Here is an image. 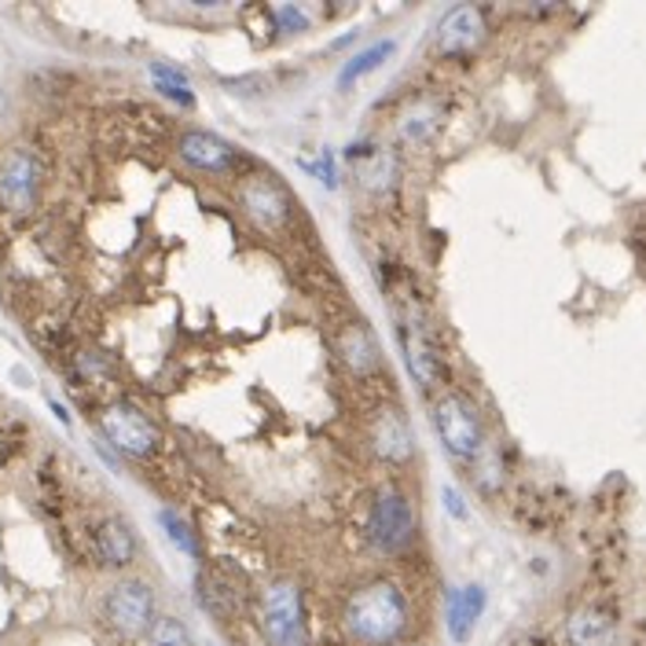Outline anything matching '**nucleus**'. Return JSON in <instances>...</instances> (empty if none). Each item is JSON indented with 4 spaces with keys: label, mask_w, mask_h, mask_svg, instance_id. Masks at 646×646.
Wrapping results in <instances>:
<instances>
[{
    "label": "nucleus",
    "mask_w": 646,
    "mask_h": 646,
    "mask_svg": "<svg viewBox=\"0 0 646 646\" xmlns=\"http://www.w3.org/2000/svg\"><path fill=\"white\" fill-rule=\"evenodd\" d=\"M342 624L360 646H393L408 629V599L401 584H360L342 606Z\"/></svg>",
    "instance_id": "obj_1"
},
{
    "label": "nucleus",
    "mask_w": 646,
    "mask_h": 646,
    "mask_svg": "<svg viewBox=\"0 0 646 646\" xmlns=\"http://www.w3.org/2000/svg\"><path fill=\"white\" fill-rule=\"evenodd\" d=\"M433 430H438L441 445L452 459L459 463H478L485 456L489 433H485V419H481L478 404L459 390H448L433 401Z\"/></svg>",
    "instance_id": "obj_2"
},
{
    "label": "nucleus",
    "mask_w": 646,
    "mask_h": 646,
    "mask_svg": "<svg viewBox=\"0 0 646 646\" xmlns=\"http://www.w3.org/2000/svg\"><path fill=\"white\" fill-rule=\"evenodd\" d=\"M419 536V515L401 485L375 489L368 504V540L382 555H404Z\"/></svg>",
    "instance_id": "obj_3"
},
{
    "label": "nucleus",
    "mask_w": 646,
    "mask_h": 646,
    "mask_svg": "<svg viewBox=\"0 0 646 646\" xmlns=\"http://www.w3.org/2000/svg\"><path fill=\"white\" fill-rule=\"evenodd\" d=\"M257 629L268 646H308V621L302 592L287 581L265 587L257 603Z\"/></svg>",
    "instance_id": "obj_4"
},
{
    "label": "nucleus",
    "mask_w": 646,
    "mask_h": 646,
    "mask_svg": "<svg viewBox=\"0 0 646 646\" xmlns=\"http://www.w3.org/2000/svg\"><path fill=\"white\" fill-rule=\"evenodd\" d=\"M397 342L404 353V368H408L411 382L419 390H433L441 385V353L433 342L430 320L419 305H401L397 308Z\"/></svg>",
    "instance_id": "obj_5"
},
{
    "label": "nucleus",
    "mask_w": 646,
    "mask_h": 646,
    "mask_svg": "<svg viewBox=\"0 0 646 646\" xmlns=\"http://www.w3.org/2000/svg\"><path fill=\"white\" fill-rule=\"evenodd\" d=\"M239 206L268 236H283L294 220V199L273 173H246L239 185Z\"/></svg>",
    "instance_id": "obj_6"
},
{
    "label": "nucleus",
    "mask_w": 646,
    "mask_h": 646,
    "mask_svg": "<svg viewBox=\"0 0 646 646\" xmlns=\"http://www.w3.org/2000/svg\"><path fill=\"white\" fill-rule=\"evenodd\" d=\"M100 430L103 438H107V445L118 448L122 456L129 459H151L162 445V433L148 419V411H140L137 404L129 401L107 404V408L100 411Z\"/></svg>",
    "instance_id": "obj_7"
},
{
    "label": "nucleus",
    "mask_w": 646,
    "mask_h": 646,
    "mask_svg": "<svg viewBox=\"0 0 646 646\" xmlns=\"http://www.w3.org/2000/svg\"><path fill=\"white\" fill-rule=\"evenodd\" d=\"M45 188V162L26 143H18L0 159V206L12 214H34Z\"/></svg>",
    "instance_id": "obj_8"
},
{
    "label": "nucleus",
    "mask_w": 646,
    "mask_h": 646,
    "mask_svg": "<svg viewBox=\"0 0 646 646\" xmlns=\"http://www.w3.org/2000/svg\"><path fill=\"white\" fill-rule=\"evenodd\" d=\"M103 617L107 624L125 639H140V635L151 632V624L159 621L154 617V592L148 581H118L107 592V603H103Z\"/></svg>",
    "instance_id": "obj_9"
},
{
    "label": "nucleus",
    "mask_w": 646,
    "mask_h": 646,
    "mask_svg": "<svg viewBox=\"0 0 646 646\" xmlns=\"http://www.w3.org/2000/svg\"><path fill=\"white\" fill-rule=\"evenodd\" d=\"M177 154L185 159L188 169L206 173V177H228L239 166V148L210 129H188L177 140Z\"/></svg>",
    "instance_id": "obj_10"
},
{
    "label": "nucleus",
    "mask_w": 646,
    "mask_h": 646,
    "mask_svg": "<svg viewBox=\"0 0 646 646\" xmlns=\"http://www.w3.org/2000/svg\"><path fill=\"white\" fill-rule=\"evenodd\" d=\"M485 34H489L485 12L474 4H459L438 23L433 48H438V55H445V60H463V55L478 52V45L485 41Z\"/></svg>",
    "instance_id": "obj_11"
},
{
    "label": "nucleus",
    "mask_w": 646,
    "mask_h": 646,
    "mask_svg": "<svg viewBox=\"0 0 646 646\" xmlns=\"http://www.w3.org/2000/svg\"><path fill=\"white\" fill-rule=\"evenodd\" d=\"M368 445L371 456L385 467H408L411 456H416V433H411L408 419L401 416V408H382L371 419Z\"/></svg>",
    "instance_id": "obj_12"
},
{
    "label": "nucleus",
    "mask_w": 646,
    "mask_h": 646,
    "mask_svg": "<svg viewBox=\"0 0 646 646\" xmlns=\"http://www.w3.org/2000/svg\"><path fill=\"white\" fill-rule=\"evenodd\" d=\"M334 350H339V360L342 368L356 375V379H368L382 368V350H379V339H375V331L368 324L360 320H350L339 327V339H334Z\"/></svg>",
    "instance_id": "obj_13"
},
{
    "label": "nucleus",
    "mask_w": 646,
    "mask_h": 646,
    "mask_svg": "<svg viewBox=\"0 0 646 646\" xmlns=\"http://www.w3.org/2000/svg\"><path fill=\"white\" fill-rule=\"evenodd\" d=\"M441 122H445V107H441L438 100H430V96H419V100H411L408 107L397 114V140L408 143V148H430L433 137H438Z\"/></svg>",
    "instance_id": "obj_14"
},
{
    "label": "nucleus",
    "mask_w": 646,
    "mask_h": 646,
    "mask_svg": "<svg viewBox=\"0 0 646 646\" xmlns=\"http://www.w3.org/2000/svg\"><path fill=\"white\" fill-rule=\"evenodd\" d=\"M485 606H489V592L481 584H463V587H456V592L448 595L445 624H448L452 643H467L470 635H474L481 613H485Z\"/></svg>",
    "instance_id": "obj_15"
},
{
    "label": "nucleus",
    "mask_w": 646,
    "mask_h": 646,
    "mask_svg": "<svg viewBox=\"0 0 646 646\" xmlns=\"http://www.w3.org/2000/svg\"><path fill=\"white\" fill-rule=\"evenodd\" d=\"M566 639L570 646H617V621L603 606H581L566 621Z\"/></svg>",
    "instance_id": "obj_16"
},
{
    "label": "nucleus",
    "mask_w": 646,
    "mask_h": 646,
    "mask_svg": "<svg viewBox=\"0 0 646 646\" xmlns=\"http://www.w3.org/2000/svg\"><path fill=\"white\" fill-rule=\"evenodd\" d=\"M92 552L103 566L118 570V566H129L137 558V536H132V529L122 518H103L92 529Z\"/></svg>",
    "instance_id": "obj_17"
},
{
    "label": "nucleus",
    "mask_w": 646,
    "mask_h": 646,
    "mask_svg": "<svg viewBox=\"0 0 646 646\" xmlns=\"http://www.w3.org/2000/svg\"><path fill=\"white\" fill-rule=\"evenodd\" d=\"M393 52H397V41H393V37H379V41L356 48L339 71V89H353V85L364 81L368 74L382 71V66L393 60Z\"/></svg>",
    "instance_id": "obj_18"
},
{
    "label": "nucleus",
    "mask_w": 646,
    "mask_h": 646,
    "mask_svg": "<svg viewBox=\"0 0 646 646\" xmlns=\"http://www.w3.org/2000/svg\"><path fill=\"white\" fill-rule=\"evenodd\" d=\"M148 74H151L154 92L166 96L173 107L191 111L199 103V96H195V89H191V77H188L185 66L166 63V60H154V63H148Z\"/></svg>",
    "instance_id": "obj_19"
},
{
    "label": "nucleus",
    "mask_w": 646,
    "mask_h": 646,
    "mask_svg": "<svg viewBox=\"0 0 646 646\" xmlns=\"http://www.w3.org/2000/svg\"><path fill=\"white\" fill-rule=\"evenodd\" d=\"M195 599H199L202 610L214 617V621H225V617H231V587L220 581L217 573L202 570L195 577Z\"/></svg>",
    "instance_id": "obj_20"
},
{
    "label": "nucleus",
    "mask_w": 646,
    "mask_h": 646,
    "mask_svg": "<svg viewBox=\"0 0 646 646\" xmlns=\"http://www.w3.org/2000/svg\"><path fill=\"white\" fill-rule=\"evenodd\" d=\"M297 166H302V173H308L313 180H320L327 191H334L342 185V166H339L334 148H320L313 159H297Z\"/></svg>",
    "instance_id": "obj_21"
},
{
    "label": "nucleus",
    "mask_w": 646,
    "mask_h": 646,
    "mask_svg": "<svg viewBox=\"0 0 646 646\" xmlns=\"http://www.w3.org/2000/svg\"><path fill=\"white\" fill-rule=\"evenodd\" d=\"M159 525L166 529V536L173 540V547H180L188 558H199V540H195V529H191L185 518L177 515L173 507H162L159 510Z\"/></svg>",
    "instance_id": "obj_22"
},
{
    "label": "nucleus",
    "mask_w": 646,
    "mask_h": 646,
    "mask_svg": "<svg viewBox=\"0 0 646 646\" xmlns=\"http://www.w3.org/2000/svg\"><path fill=\"white\" fill-rule=\"evenodd\" d=\"M148 643L151 646H191V635L177 617H159L148 632Z\"/></svg>",
    "instance_id": "obj_23"
},
{
    "label": "nucleus",
    "mask_w": 646,
    "mask_h": 646,
    "mask_svg": "<svg viewBox=\"0 0 646 646\" xmlns=\"http://www.w3.org/2000/svg\"><path fill=\"white\" fill-rule=\"evenodd\" d=\"M273 18H276V30H283V34H302V30H308V15L297 4L276 8Z\"/></svg>",
    "instance_id": "obj_24"
},
{
    "label": "nucleus",
    "mask_w": 646,
    "mask_h": 646,
    "mask_svg": "<svg viewBox=\"0 0 646 646\" xmlns=\"http://www.w3.org/2000/svg\"><path fill=\"white\" fill-rule=\"evenodd\" d=\"M441 504H445V510L456 518V522H467V518H470V510H467V504H463V496H459L456 485H441Z\"/></svg>",
    "instance_id": "obj_25"
},
{
    "label": "nucleus",
    "mask_w": 646,
    "mask_h": 646,
    "mask_svg": "<svg viewBox=\"0 0 646 646\" xmlns=\"http://www.w3.org/2000/svg\"><path fill=\"white\" fill-rule=\"evenodd\" d=\"M48 408H52V411H55V419H60V422H63V427H71V411H66V408H63V404H60V401H48Z\"/></svg>",
    "instance_id": "obj_26"
}]
</instances>
